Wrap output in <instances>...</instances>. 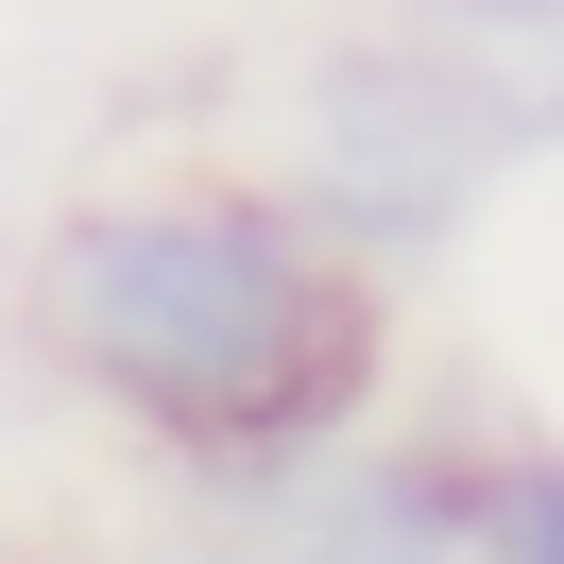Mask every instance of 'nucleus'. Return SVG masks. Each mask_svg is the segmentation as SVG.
I'll use <instances>...</instances> for the list:
<instances>
[{
  "instance_id": "obj_3",
  "label": "nucleus",
  "mask_w": 564,
  "mask_h": 564,
  "mask_svg": "<svg viewBox=\"0 0 564 564\" xmlns=\"http://www.w3.org/2000/svg\"><path fill=\"white\" fill-rule=\"evenodd\" d=\"M479 547V462H411V445H325L274 462L257 564H462Z\"/></svg>"
},
{
  "instance_id": "obj_1",
  "label": "nucleus",
  "mask_w": 564,
  "mask_h": 564,
  "mask_svg": "<svg viewBox=\"0 0 564 564\" xmlns=\"http://www.w3.org/2000/svg\"><path fill=\"white\" fill-rule=\"evenodd\" d=\"M35 343L206 462H325L377 411V274L291 188H120L35 240Z\"/></svg>"
},
{
  "instance_id": "obj_4",
  "label": "nucleus",
  "mask_w": 564,
  "mask_h": 564,
  "mask_svg": "<svg viewBox=\"0 0 564 564\" xmlns=\"http://www.w3.org/2000/svg\"><path fill=\"white\" fill-rule=\"evenodd\" d=\"M411 52L462 86V120H479L496 154H547L564 138V0H427Z\"/></svg>"
},
{
  "instance_id": "obj_2",
  "label": "nucleus",
  "mask_w": 564,
  "mask_h": 564,
  "mask_svg": "<svg viewBox=\"0 0 564 564\" xmlns=\"http://www.w3.org/2000/svg\"><path fill=\"white\" fill-rule=\"evenodd\" d=\"M291 172H308V223H343V240H427V223L479 206L496 138L462 120V86L427 69L411 35H359L308 69V104H291Z\"/></svg>"
},
{
  "instance_id": "obj_5",
  "label": "nucleus",
  "mask_w": 564,
  "mask_h": 564,
  "mask_svg": "<svg viewBox=\"0 0 564 564\" xmlns=\"http://www.w3.org/2000/svg\"><path fill=\"white\" fill-rule=\"evenodd\" d=\"M462 564H564V445L479 462V547H462Z\"/></svg>"
}]
</instances>
